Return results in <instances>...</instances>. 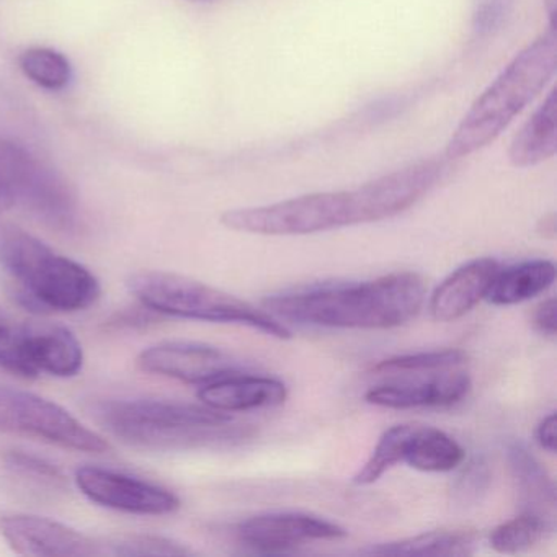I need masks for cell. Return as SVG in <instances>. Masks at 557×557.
<instances>
[{
  "label": "cell",
  "instance_id": "cell-1",
  "mask_svg": "<svg viewBox=\"0 0 557 557\" xmlns=\"http://www.w3.org/2000/svg\"><path fill=\"white\" fill-rule=\"evenodd\" d=\"M425 283L412 272L391 273L373 282L319 286L263 301L283 321L334 329H393L419 314Z\"/></svg>",
  "mask_w": 557,
  "mask_h": 557
},
{
  "label": "cell",
  "instance_id": "cell-18",
  "mask_svg": "<svg viewBox=\"0 0 557 557\" xmlns=\"http://www.w3.org/2000/svg\"><path fill=\"white\" fill-rule=\"evenodd\" d=\"M557 152V99L550 90L536 112L521 126L508 148V161L518 169L534 168Z\"/></svg>",
  "mask_w": 557,
  "mask_h": 557
},
{
  "label": "cell",
  "instance_id": "cell-22",
  "mask_svg": "<svg viewBox=\"0 0 557 557\" xmlns=\"http://www.w3.org/2000/svg\"><path fill=\"white\" fill-rule=\"evenodd\" d=\"M474 540L461 531H430L393 543L376 544L361 549L367 556H468Z\"/></svg>",
  "mask_w": 557,
  "mask_h": 557
},
{
  "label": "cell",
  "instance_id": "cell-34",
  "mask_svg": "<svg viewBox=\"0 0 557 557\" xmlns=\"http://www.w3.org/2000/svg\"><path fill=\"white\" fill-rule=\"evenodd\" d=\"M537 231H540L544 237L556 236V218H554V214H547V216H543V220H541L540 224H537Z\"/></svg>",
  "mask_w": 557,
  "mask_h": 557
},
{
  "label": "cell",
  "instance_id": "cell-19",
  "mask_svg": "<svg viewBox=\"0 0 557 557\" xmlns=\"http://www.w3.org/2000/svg\"><path fill=\"white\" fill-rule=\"evenodd\" d=\"M508 462L517 482L523 513L536 515L554 524L556 515V487L546 469L531 455L521 442L508 446Z\"/></svg>",
  "mask_w": 557,
  "mask_h": 557
},
{
  "label": "cell",
  "instance_id": "cell-32",
  "mask_svg": "<svg viewBox=\"0 0 557 557\" xmlns=\"http://www.w3.org/2000/svg\"><path fill=\"white\" fill-rule=\"evenodd\" d=\"M557 417L556 413L550 412L549 416L541 420L536 429V442L540 443L541 448L547 453H556L557 448Z\"/></svg>",
  "mask_w": 557,
  "mask_h": 557
},
{
  "label": "cell",
  "instance_id": "cell-27",
  "mask_svg": "<svg viewBox=\"0 0 557 557\" xmlns=\"http://www.w3.org/2000/svg\"><path fill=\"white\" fill-rule=\"evenodd\" d=\"M468 360L462 350L420 351L413 355L387 358L373 367L374 373H432V371L451 370L461 367Z\"/></svg>",
  "mask_w": 557,
  "mask_h": 557
},
{
  "label": "cell",
  "instance_id": "cell-11",
  "mask_svg": "<svg viewBox=\"0 0 557 557\" xmlns=\"http://www.w3.org/2000/svg\"><path fill=\"white\" fill-rule=\"evenodd\" d=\"M0 534L22 556H106L103 541L87 536L76 528L38 515L12 513L0 518Z\"/></svg>",
  "mask_w": 557,
  "mask_h": 557
},
{
  "label": "cell",
  "instance_id": "cell-13",
  "mask_svg": "<svg viewBox=\"0 0 557 557\" xmlns=\"http://www.w3.org/2000/svg\"><path fill=\"white\" fill-rule=\"evenodd\" d=\"M138 364L148 373L200 386L240 373L239 363L230 355L197 342H162L152 345L141 351Z\"/></svg>",
  "mask_w": 557,
  "mask_h": 557
},
{
  "label": "cell",
  "instance_id": "cell-16",
  "mask_svg": "<svg viewBox=\"0 0 557 557\" xmlns=\"http://www.w3.org/2000/svg\"><path fill=\"white\" fill-rule=\"evenodd\" d=\"M286 397L288 389L282 381L243 373L203 384L198 391V399L205 406L221 412H247L278 407L285 404Z\"/></svg>",
  "mask_w": 557,
  "mask_h": 557
},
{
  "label": "cell",
  "instance_id": "cell-33",
  "mask_svg": "<svg viewBox=\"0 0 557 557\" xmlns=\"http://www.w3.org/2000/svg\"><path fill=\"white\" fill-rule=\"evenodd\" d=\"M498 15V5L495 0L488 2V4L482 5L481 11L478 14L479 25L481 28H491L494 25V18Z\"/></svg>",
  "mask_w": 557,
  "mask_h": 557
},
{
  "label": "cell",
  "instance_id": "cell-9",
  "mask_svg": "<svg viewBox=\"0 0 557 557\" xmlns=\"http://www.w3.org/2000/svg\"><path fill=\"white\" fill-rule=\"evenodd\" d=\"M443 159H425L351 190L357 224L389 220L419 203L445 177Z\"/></svg>",
  "mask_w": 557,
  "mask_h": 557
},
{
  "label": "cell",
  "instance_id": "cell-3",
  "mask_svg": "<svg viewBox=\"0 0 557 557\" xmlns=\"http://www.w3.org/2000/svg\"><path fill=\"white\" fill-rule=\"evenodd\" d=\"M0 267L17 283L22 302L38 311H84L100 296L87 267L9 221H0Z\"/></svg>",
  "mask_w": 557,
  "mask_h": 557
},
{
  "label": "cell",
  "instance_id": "cell-26",
  "mask_svg": "<svg viewBox=\"0 0 557 557\" xmlns=\"http://www.w3.org/2000/svg\"><path fill=\"white\" fill-rule=\"evenodd\" d=\"M22 73L47 90H63L73 77L70 60L51 48H30L18 58Z\"/></svg>",
  "mask_w": 557,
  "mask_h": 557
},
{
  "label": "cell",
  "instance_id": "cell-2",
  "mask_svg": "<svg viewBox=\"0 0 557 557\" xmlns=\"http://www.w3.org/2000/svg\"><path fill=\"white\" fill-rule=\"evenodd\" d=\"M557 70L556 28L520 51L472 103L446 145V159L469 158L495 141Z\"/></svg>",
  "mask_w": 557,
  "mask_h": 557
},
{
  "label": "cell",
  "instance_id": "cell-28",
  "mask_svg": "<svg viewBox=\"0 0 557 557\" xmlns=\"http://www.w3.org/2000/svg\"><path fill=\"white\" fill-rule=\"evenodd\" d=\"M106 556H190L194 550L156 534H125L103 541Z\"/></svg>",
  "mask_w": 557,
  "mask_h": 557
},
{
  "label": "cell",
  "instance_id": "cell-24",
  "mask_svg": "<svg viewBox=\"0 0 557 557\" xmlns=\"http://www.w3.org/2000/svg\"><path fill=\"white\" fill-rule=\"evenodd\" d=\"M554 524L536 515L521 513L498 524L488 536L492 549L500 554H518L530 550L553 533Z\"/></svg>",
  "mask_w": 557,
  "mask_h": 557
},
{
  "label": "cell",
  "instance_id": "cell-21",
  "mask_svg": "<svg viewBox=\"0 0 557 557\" xmlns=\"http://www.w3.org/2000/svg\"><path fill=\"white\" fill-rule=\"evenodd\" d=\"M465 461V449L455 438L433 426L416 425L404 462L422 472H449Z\"/></svg>",
  "mask_w": 557,
  "mask_h": 557
},
{
  "label": "cell",
  "instance_id": "cell-4",
  "mask_svg": "<svg viewBox=\"0 0 557 557\" xmlns=\"http://www.w3.org/2000/svg\"><path fill=\"white\" fill-rule=\"evenodd\" d=\"M94 416L116 438L141 448H185L234 436L230 413L197 404L103 400L94 407Z\"/></svg>",
  "mask_w": 557,
  "mask_h": 557
},
{
  "label": "cell",
  "instance_id": "cell-17",
  "mask_svg": "<svg viewBox=\"0 0 557 557\" xmlns=\"http://www.w3.org/2000/svg\"><path fill=\"white\" fill-rule=\"evenodd\" d=\"M30 361L35 374L76 376L84 364V350L76 335L61 324L35 321Z\"/></svg>",
  "mask_w": 557,
  "mask_h": 557
},
{
  "label": "cell",
  "instance_id": "cell-6",
  "mask_svg": "<svg viewBox=\"0 0 557 557\" xmlns=\"http://www.w3.org/2000/svg\"><path fill=\"white\" fill-rule=\"evenodd\" d=\"M17 205L57 230L76 226L77 197L70 182L27 149L0 138V213Z\"/></svg>",
  "mask_w": 557,
  "mask_h": 557
},
{
  "label": "cell",
  "instance_id": "cell-30",
  "mask_svg": "<svg viewBox=\"0 0 557 557\" xmlns=\"http://www.w3.org/2000/svg\"><path fill=\"white\" fill-rule=\"evenodd\" d=\"M4 461L11 468L24 472L27 475H35V478L47 479V481H61L63 474L57 466L51 465L47 459L40 458L30 453L21 451V449H11L5 451Z\"/></svg>",
  "mask_w": 557,
  "mask_h": 557
},
{
  "label": "cell",
  "instance_id": "cell-20",
  "mask_svg": "<svg viewBox=\"0 0 557 557\" xmlns=\"http://www.w3.org/2000/svg\"><path fill=\"white\" fill-rule=\"evenodd\" d=\"M554 280L556 267L550 260H528L498 270L485 299L494 306L520 305L546 292Z\"/></svg>",
  "mask_w": 557,
  "mask_h": 557
},
{
  "label": "cell",
  "instance_id": "cell-7",
  "mask_svg": "<svg viewBox=\"0 0 557 557\" xmlns=\"http://www.w3.org/2000/svg\"><path fill=\"white\" fill-rule=\"evenodd\" d=\"M227 230L259 236H306L355 226L354 194L324 191L302 195L267 207L239 208L221 216Z\"/></svg>",
  "mask_w": 557,
  "mask_h": 557
},
{
  "label": "cell",
  "instance_id": "cell-15",
  "mask_svg": "<svg viewBox=\"0 0 557 557\" xmlns=\"http://www.w3.org/2000/svg\"><path fill=\"white\" fill-rule=\"evenodd\" d=\"M500 265L497 260L475 259L456 269L430 298V312L438 322H453L472 311L487 296Z\"/></svg>",
  "mask_w": 557,
  "mask_h": 557
},
{
  "label": "cell",
  "instance_id": "cell-8",
  "mask_svg": "<svg viewBox=\"0 0 557 557\" xmlns=\"http://www.w3.org/2000/svg\"><path fill=\"white\" fill-rule=\"evenodd\" d=\"M0 432L30 436L74 451L106 453L112 448L64 407L8 386H0Z\"/></svg>",
  "mask_w": 557,
  "mask_h": 557
},
{
  "label": "cell",
  "instance_id": "cell-23",
  "mask_svg": "<svg viewBox=\"0 0 557 557\" xmlns=\"http://www.w3.org/2000/svg\"><path fill=\"white\" fill-rule=\"evenodd\" d=\"M35 321L21 319L0 306V368L22 377H35L30 361Z\"/></svg>",
  "mask_w": 557,
  "mask_h": 557
},
{
  "label": "cell",
  "instance_id": "cell-10",
  "mask_svg": "<svg viewBox=\"0 0 557 557\" xmlns=\"http://www.w3.org/2000/svg\"><path fill=\"white\" fill-rule=\"evenodd\" d=\"M76 484L89 500L133 515H169L181 508V498L154 482L99 466L76 471Z\"/></svg>",
  "mask_w": 557,
  "mask_h": 557
},
{
  "label": "cell",
  "instance_id": "cell-14",
  "mask_svg": "<svg viewBox=\"0 0 557 557\" xmlns=\"http://www.w3.org/2000/svg\"><path fill=\"white\" fill-rule=\"evenodd\" d=\"M471 389V377L456 368L432 374L426 380L381 384L364 394V400L387 409H417V407H448L465 399Z\"/></svg>",
  "mask_w": 557,
  "mask_h": 557
},
{
  "label": "cell",
  "instance_id": "cell-35",
  "mask_svg": "<svg viewBox=\"0 0 557 557\" xmlns=\"http://www.w3.org/2000/svg\"><path fill=\"white\" fill-rule=\"evenodd\" d=\"M544 9H546L547 17H549V27L556 28L557 0H544Z\"/></svg>",
  "mask_w": 557,
  "mask_h": 557
},
{
  "label": "cell",
  "instance_id": "cell-29",
  "mask_svg": "<svg viewBox=\"0 0 557 557\" xmlns=\"http://www.w3.org/2000/svg\"><path fill=\"white\" fill-rule=\"evenodd\" d=\"M491 469L484 458H474L465 466L453 484L451 495L456 504L468 507L478 504L491 485Z\"/></svg>",
  "mask_w": 557,
  "mask_h": 557
},
{
  "label": "cell",
  "instance_id": "cell-31",
  "mask_svg": "<svg viewBox=\"0 0 557 557\" xmlns=\"http://www.w3.org/2000/svg\"><path fill=\"white\" fill-rule=\"evenodd\" d=\"M533 324L544 337L556 338L557 332V305L556 298L546 299L534 309Z\"/></svg>",
  "mask_w": 557,
  "mask_h": 557
},
{
  "label": "cell",
  "instance_id": "cell-25",
  "mask_svg": "<svg viewBox=\"0 0 557 557\" xmlns=\"http://www.w3.org/2000/svg\"><path fill=\"white\" fill-rule=\"evenodd\" d=\"M413 430H416V425H412V423H403V425H394L387 429L377 440L376 446H374L373 453L364 462L363 468L355 474V484H374L384 472L389 471L399 462H404L407 445H409Z\"/></svg>",
  "mask_w": 557,
  "mask_h": 557
},
{
  "label": "cell",
  "instance_id": "cell-12",
  "mask_svg": "<svg viewBox=\"0 0 557 557\" xmlns=\"http://www.w3.org/2000/svg\"><path fill=\"white\" fill-rule=\"evenodd\" d=\"M237 536L253 550L276 554L314 541L341 540L347 536V531L315 515L273 511L243 521L237 527Z\"/></svg>",
  "mask_w": 557,
  "mask_h": 557
},
{
  "label": "cell",
  "instance_id": "cell-5",
  "mask_svg": "<svg viewBox=\"0 0 557 557\" xmlns=\"http://www.w3.org/2000/svg\"><path fill=\"white\" fill-rule=\"evenodd\" d=\"M128 286L145 308L161 314L214 324L247 325L282 341L292 338L289 329L269 312L187 276L141 272L129 278Z\"/></svg>",
  "mask_w": 557,
  "mask_h": 557
}]
</instances>
